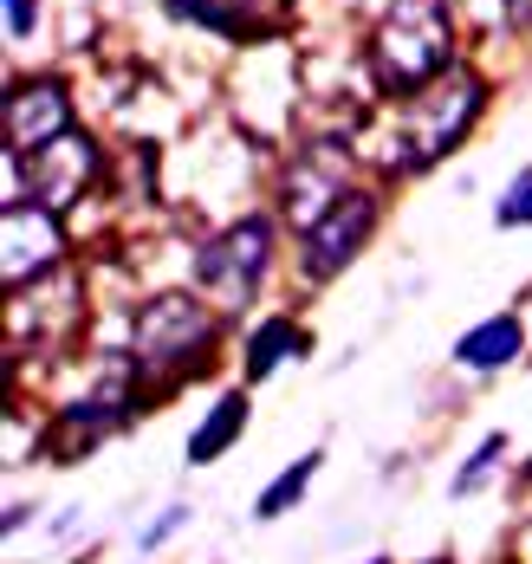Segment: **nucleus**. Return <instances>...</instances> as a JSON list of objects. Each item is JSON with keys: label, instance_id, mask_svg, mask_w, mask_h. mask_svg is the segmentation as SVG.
<instances>
[{"label": "nucleus", "instance_id": "nucleus-1", "mask_svg": "<svg viewBox=\"0 0 532 564\" xmlns=\"http://www.w3.org/2000/svg\"><path fill=\"white\" fill-rule=\"evenodd\" d=\"M487 105V78L455 65L442 72L435 85H422L415 98H403V111L377 117L370 137H377V163L397 175H415V170H435L448 150H462V137L474 130V117Z\"/></svg>", "mask_w": 532, "mask_h": 564}, {"label": "nucleus", "instance_id": "nucleus-2", "mask_svg": "<svg viewBox=\"0 0 532 564\" xmlns=\"http://www.w3.org/2000/svg\"><path fill=\"white\" fill-rule=\"evenodd\" d=\"M370 78L383 98H415L442 72H455V20L442 0H390L370 33Z\"/></svg>", "mask_w": 532, "mask_h": 564}, {"label": "nucleus", "instance_id": "nucleus-3", "mask_svg": "<svg viewBox=\"0 0 532 564\" xmlns=\"http://www.w3.org/2000/svg\"><path fill=\"white\" fill-rule=\"evenodd\" d=\"M215 344V312L188 292H156L130 318V364L137 370H202Z\"/></svg>", "mask_w": 532, "mask_h": 564}, {"label": "nucleus", "instance_id": "nucleus-4", "mask_svg": "<svg viewBox=\"0 0 532 564\" xmlns=\"http://www.w3.org/2000/svg\"><path fill=\"white\" fill-rule=\"evenodd\" d=\"M267 267H273V221H267V215H240V221L221 227L215 240H202V253H195V285H202L215 305L240 312V305L260 292Z\"/></svg>", "mask_w": 532, "mask_h": 564}, {"label": "nucleus", "instance_id": "nucleus-5", "mask_svg": "<svg viewBox=\"0 0 532 564\" xmlns=\"http://www.w3.org/2000/svg\"><path fill=\"white\" fill-rule=\"evenodd\" d=\"M7 170H13V188H20V175H26V195H20V202H40V208L65 215V208H78L85 188L105 175V156H98V143H91L85 130H65V137H53V143L33 150V156H13V150H7Z\"/></svg>", "mask_w": 532, "mask_h": 564}, {"label": "nucleus", "instance_id": "nucleus-6", "mask_svg": "<svg viewBox=\"0 0 532 564\" xmlns=\"http://www.w3.org/2000/svg\"><path fill=\"white\" fill-rule=\"evenodd\" d=\"M351 163L357 150L345 137H318V143H305L293 163H286V182H280V215L305 234V227L318 221L332 202H345L351 195Z\"/></svg>", "mask_w": 532, "mask_h": 564}, {"label": "nucleus", "instance_id": "nucleus-7", "mask_svg": "<svg viewBox=\"0 0 532 564\" xmlns=\"http://www.w3.org/2000/svg\"><path fill=\"white\" fill-rule=\"evenodd\" d=\"M78 305H85V285H78L72 267H53V273H40V280L13 285V312H7L13 357H26V344H33V350H53V344L78 325Z\"/></svg>", "mask_w": 532, "mask_h": 564}, {"label": "nucleus", "instance_id": "nucleus-8", "mask_svg": "<svg viewBox=\"0 0 532 564\" xmlns=\"http://www.w3.org/2000/svg\"><path fill=\"white\" fill-rule=\"evenodd\" d=\"M377 195H363L351 188L345 202H332L318 221L305 227V280H332V273H345L357 253H363V240L377 234Z\"/></svg>", "mask_w": 532, "mask_h": 564}, {"label": "nucleus", "instance_id": "nucleus-9", "mask_svg": "<svg viewBox=\"0 0 532 564\" xmlns=\"http://www.w3.org/2000/svg\"><path fill=\"white\" fill-rule=\"evenodd\" d=\"M0 260H7V285H26L40 273H53V267H65L59 215L40 208V202H7V215H0Z\"/></svg>", "mask_w": 532, "mask_h": 564}, {"label": "nucleus", "instance_id": "nucleus-10", "mask_svg": "<svg viewBox=\"0 0 532 564\" xmlns=\"http://www.w3.org/2000/svg\"><path fill=\"white\" fill-rule=\"evenodd\" d=\"M7 150L13 156H33V150H46L53 137L72 130V85L65 78H20L13 91H7Z\"/></svg>", "mask_w": 532, "mask_h": 564}, {"label": "nucleus", "instance_id": "nucleus-11", "mask_svg": "<svg viewBox=\"0 0 532 564\" xmlns=\"http://www.w3.org/2000/svg\"><path fill=\"white\" fill-rule=\"evenodd\" d=\"M520 344H526V325H520L513 312H500V318L474 325L468 338L455 344V364H468V370H500V364L520 357Z\"/></svg>", "mask_w": 532, "mask_h": 564}, {"label": "nucleus", "instance_id": "nucleus-12", "mask_svg": "<svg viewBox=\"0 0 532 564\" xmlns=\"http://www.w3.org/2000/svg\"><path fill=\"white\" fill-rule=\"evenodd\" d=\"M240 435H247V390H228L215 409H208V422L188 435V460L208 467V460H221V454L235 448Z\"/></svg>", "mask_w": 532, "mask_h": 564}, {"label": "nucleus", "instance_id": "nucleus-13", "mask_svg": "<svg viewBox=\"0 0 532 564\" xmlns=\"http://www.w3.org/2000/svg\"><path fill=\"white\" fill-rule=\"evenodd\" d=\"M298 350H305V332H298L293 318H267V325L247 338V377H253V383L273 377V370H280L286 357H298Z\"/></svg>", "mask_w": 532, "mask_h": 564}, {"label": "nucleus", "instance_id": "nucleus-14", "mask_svg": "<svg viewBox=\"0 0 532 564\" xmlns=\"http://www.w3.org/2000/svg\"><path fill=\"white\" fill-rule=\"evenodd\" d=\"M312 474H318V454H298L293 467L260 494V507H253V512H260V519H280L286 507H298V500H305V487H312Z\"/></svg>", "mask_w": 532, "mask_h": 564}, {"label": "nucleus", "instance_id": "nucleus-15", "mask_svg": "<svg viewBox=\"0 0 532 564\" xmlns=\"http://www.w3.org/2000/svg\"><path fill=\"white\" fill-rule=\"evenodd\" d=\"M500 467H507V435H487V442L474 448V460L462 467V474H455V494H474V487H487Z\"/></svg>", "mask_w": 532, "mask_h": 564}, {"label": "nucleus", "instance_id": "nucleus-16", "mask_svg": "<svg viewBox=\"0 0 532 564\" xmlns=\"http://www.w3.org/2000/svg\"><path fill=\"white\" fill-rule=\"evenodd\" d=\"M493 221H500V227H532V170H520V175H513V188L500 195Z\"/></svg>", "mask_w": 532, "mask_h": 564}, {"label": "nucleus", "instance_id": "nucleus-17", "mask_svg": "<svg viewBox=\"0 0 532 564\" xmlns=\"http://www.w3.org/2000/svg\"><path fill=\"white\" fill-rule=\"evenodd\" d=\"M40 26V0H7V40H26Z\"/></svg>", "mask_w": 532, "mask_h": 564}, {"label": "nucleus", "instance_id": "nucleus-18", "mask_svg": "<svg viewBox=\"0 0 532 564\" xmlns=\"http://www.w3.org/2000/svg\"><path fill=\"white\" fill-rule=\"evenodd\" d=\"M182 519H188V512H182V507H170V512H163V519H156V525H150V532H143V552H156V545H163V539H170V532H176Z\"/></svg>", "mask_w": 532, "mask_h": 564}, {"label": "nucleus", "instance_id": "nucleus-19", "mask_svg": "<svg viewBox=\"0 0 532 564\" xmlns=\"http://www.w3.org/2000/svg\"><path fill=\"white\" fill-rule=\"evenodd\" d=\"M428 564H448V558H428Z\"/></svg>", "mask_w": 532, "mask_h": 564}, {"label": "nucleus", "instance_id": "nucleus-20", "mask_svg": "<svg viewBox=\"0 0 532 564\" xmlns=\"http://www.w3.org/2000/svg\"><path fill=\"white\" fill-rule=\"evenodd\" d=\"M370 564H383V558H370Z\"/></svg>", "mask_w": 532, "mask_h": 564}, {"label": "nucleus", "instance_id": "nucleus-21", "mask_svg": "<svg viewBox=\"0 0 532 564\" xmlns=\"http://www.w3.org/2000/svg\"><path fill=\"white\" fill-rule=\"evenodd\" d=\"M526 474H532V467H526Z\"/></svg>", "mask_w": 532, "mask_h": 564}]
</instances>
